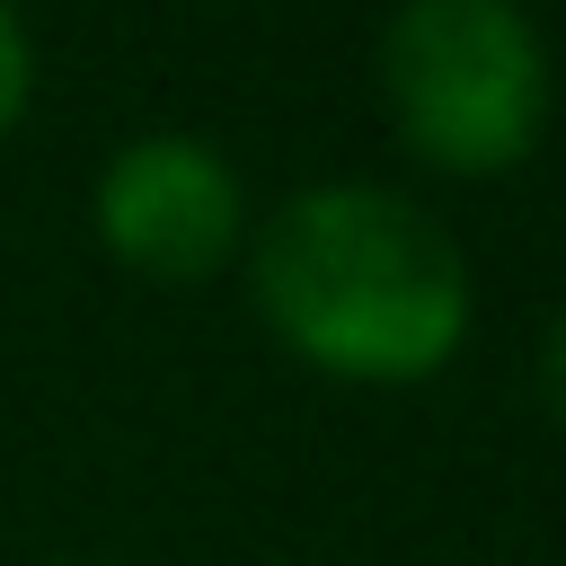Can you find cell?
I'll list each match as a JSON object with an SVG mask.
<instances>
[{
	"mask_svg": "<svg viewBox=\"0 0 566 566\" xmlns=\"http://www.w3.org/2000/svg\"><path fill=\"white\" fill-rule=\"evenodd\" d=\"M97 239L115 265H133L142 283H203L212 265H230L239 230H248V195L239 168L195 142V133H142L97 168Z\"/></svg>",
	"mask_w": 566,
	"mask_h": 566,
	"instance_id": "3957f363",
	"label": "cell"
},
{
	"mask_svg": "<svg viewBox=\"0 0 566 566\" xmlns=\"http://www.w3.org/2000/svg\"><path fill=\"white\" fill-rule=\"evenodd\" d=\"M256 318L327 380L407 389L433 380L469 336V265L451 230L398 186L327 177L265 212L248 248Z\"/></svg>",
	"mask_w": 566,
	"mask_h": 566,
	"instance_id": "6da1fadb",
	"label": "cell"
},
{
	"mask_svg": "<svg viewBox=\"0 0 566 566\" xmlns=\"http://www.w3.org/2000/svg\"><path fill=\"white\" fill-rule=\"evenodd\" d=\"M539 407H548V424L566 433V310H557L548 336H539Z\"/></svg>",
	"mask_w": 566,
	"mask_h": 566,
	"instance_id": "5b68a950",
	"label": "cell"
},
{
	"mask_svg": "<svg viewBox=\"0 0 566 566\" xmlns=\"http://www.w3.org/2000/svg\"><path fill=\"white\" fill-rule=\"evenodd\" d=\"M27 97H35V44H27L18 0H0V133L27 115Z\"/></svg>",
	"mask_w": 566,
	"mask_h": 566,
	"instance_id": "277c9868",
	"label": "cell"
},
{
	"mask_svg": "<svg viewBox=\"0 0 566 566\" xmlns=\"http://www.w3.org/2000/svg\"><path fill=\"white\" fill-rule=\"evenodd\" d=\"M548 44L522 0H398L380 27V106L442 177H504L548 133Z\"/></svg>",
	"mask_w": 566,
	"mask_h": 566,
	"instance_id": "7a4b0ae2",
	"label": "cell"
}]
</instances>
